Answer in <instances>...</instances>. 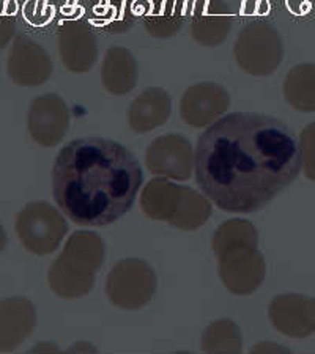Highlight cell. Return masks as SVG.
Returning <instances> with one entry per match:
<instances>
[{"label": "cell", "instance_id": "44dd1931", "mask_svg": "<svg viewBox=\"0 0 315 354\" xmlns=\"http://www.w3.org/2000/svg\"><path fill=\"white\" fill-rule=\"evenodd\" d=\"M284 98L298 112H315V64L291 68L284 82Z\"/></svg>", "mask_w": 315, "mask_h": 354}, {"label": "cell", "instance_id": "ffe728a7", "mask_svg": "<svg viewBox=\"0 0 315 354\" xmlns=\"http://www.w3.org/2000/svg\"><path fill=\"white\" fill-rule=\"evenodd\" d=\"M87 13L91 22L109 33H126L134 27L133 0H91Z\"/></svg>", "mask_w": 315, "mask_h": 354}, {"label": "cell", "instance_id": "603a6c76", "mask_svg": "<svg viewBox=\"0 0 315 354\" xmlns=\"http://www.w3.org/2000/svg\"><path fill=\"white\" fill-rule=\"evenodd\" d=\"M298 147H300L303 174H305L307 180L315 181V122L307 124L301 131L300 139H298Z\"/></svg>", "mask_w": 315, "mask_h": 354}, {"label": "cell", "instance_id": "484cf974", "mask_svg": "<svg viewBox=\"0 0 315 354\" xmlns=\"http://www.w3.org/2000/svg\"><path fill=\"white\" fill-rule=\"evenodd\" d=\"M68 353H79V351H85V353H98L95 346H91L90 344H85V342H78L74 344L71 348H68Z\"/></svg>", "mask_w": 315, "mask_h": 354}, {"label": "cell", "instance_id": "4fadbf2b", "mask_svg": "<svg viewBox=\"0 0 315 354\" xmlns=\"http://www.w3.org/2000/svg\"><path fill=\"white\" fill-rule=\"evenodd\" d=\"M8 76L19 87H38L53 74V62L48 53L27 35H18L11 46Z\"/></svg>", "mask_w": 315, "mask_h": 354}, {"label": "cell", "instance_id": "8fae6325", "mask_svg": "<svg viewBox=\"0 0 315 354\" xmlns=\"http://www.w3.org/2000/svg\"><path fill=\"white\" fill-rule=\"evenodd\" d=\"M59 50L68 71H90L98 59V44L89 22L82 18L63 21L59 28Z\"/></svg>", "mask_w": 315, "mask_h": 354}, {"label": "cell", "instance_id": "7402d4cb", "mask_svg": "<svg viewBox=\"0 0 315 354\" xmlns=\"http://www.w3.org/2000/svg\"><path fill=\"white\" fill-rule=\"evenodd\" d=\"M202 350L205 353H242V333L231 319H216L204 330Z\"/></svg>", "mask_w": 315, "mask_h": 354}, {"label": "cell", "instance_id": "e0dca14e", "mask_svg": "<svg viewBox=\"0 0 315 354\" xmlns=\"http://www.w3.org/2000/svg\"><path fill=\"white\" fill-rule=\"evenodd\" d=\"M172 113V98L164 88L150 87L131 102L126 112L129 128L137 134H145L168 122Z\"/></svg>", "mask_w": 315, "mask_h": 354}, {"label": "cell", "instance_id": "8992f818", "mask_svg": "<svg viewBox=\"0 0 315 354\" xmlns=\"http://www.w3.org/2000/svg\"><path fill=\"white\" fill-rule=\"evenodd\" d=\"M233 55L242 71L249 76H270L284 59L282 38L270 22L254 21L238 33Z\"/></svg>", "mask_w": 315, "mask_h": 354}, {"label": "cell", "instance_id": "7a4b0ae2", "mask_svg": "<svg viewBox=\"0 0 315 354\" xmlns=\"http://www.w3.org/2000/svg\"><path fill=\"white\" fill-rule=\"evenodd\" d=\"M144 172L125 145L102 137L66 144L53 167V196L63 214L82 227H106L133 208Z\"/></svg>", "mask_w": 315, "mask_h": 354}, {"label": "cell", "instance_id": "f1b7e54d", "mask_svg": "<svg viewBox=\"0 0 315 354\" xmlns=\"http://www.w3.org/2000/svg\"><path fill=\"white\" fill-rule=\"evenodd\" d=\"M311 313H312V333L315 334V298L311 299Z\"/></svg>", "mask_w": 315, "mask_h": 354}, {"label": "cell", "instance_id": "7c38bea8", "mask_svg": "<svg viewBox=\"0 0 315 354\" xmlns=\"http://www.w3.org/2000/svg\"><path fill=\"white\" fill-rule=\"evenodd\" d=\"M231 106L228 93L221 85L200 82L189 87L180 101V117L191 128H208Z\"/></svg>", "mask_w": 315, "mask_h": 354}, {"label": "cell", "instance_id": "6da1fadb", "mask_svg": "<svg viewBox=\"0 0 315 354\" xmlns=\"http://www.w3.org/2000/svg\"><path fill=\"white\" fill-rule=\"evenodd\" d=\"M300 170L295 133L265 113H227L204 131L194 151L199 187L217 208L233 214L259 211Z\"/></svg>", "mask_w": 315, "mask_h": 354}, {"label": "cell", "instance_id": "52a82bcc", "mask_svg": "<svg viewBox=\"0 0 315 354\" xmlns=\"http://www.w3.org/2000/svg\"><path fill=\"white\" fill-rule=\"evenodd\" d=\"M16 233L27 252L54 254L68 233V224L55 207L48 202L27 203L16 218Z\"/></svg>", "mask_w": 315, "mask_h": 354}, {"label": "cell", "instance_id": "277c9868", "mask_svg": "<svg viewBox=\"0 0 315 354\" xmlns=\"http://www.w3.org/2000/svg\"><path fill=\"white\" fill-rule=\"evenodd\" d=\"M105 250L100 235L87 230L74 232L48 271L53 293L63 299H78L89 295L105 263Z\"/></svg>", "mask_w": 315, "mask_h": 354}, {"label": "cell", "instance_id": "ac0fdd59", "mask_svg": "<svg viewBox=\"0 0 315 354\" xmlns=\"http://www.w3.org/2000/svg\"><path fill=\"white\" fill-rule=\"evenodd\" d=\"M186 0H147L141 11L144 28L153 38L175 37L185 22Z\"/></svg>", "mask_w": 315, "mask_h": 354}, {"label": "cell", "instance_id": "30bf717a", "mask_svg": "<svg viewBox=\"0 0 315 354\" xmlns=\"http://www.w3.org/2000/svg\"><path fill=\"white\" fill-rule=\"evenodd\" d=\"M70 128V111L59 95H42L32 101L27 113L28 134L38 145L55 147Z\"/></svg>", "mask_w": 315, "mask_h": 354}, {"label": "cell", "instance_id": "9a60e30c", "mask_svg": "<svg viewBox=\"0 0 315 354\" xmlns=\"http://www.w3.org/2000/svg\"><path fill=\"white\" fill-rule=\"evenodd\" d=\"M37 324L35 307L27 298H15L0 301V353L15 351Z\"/></svg>", "mask_w": 315, "mask_h": 354}, {"label": "cell", "instance_id": "5b68a950", "mask_svg": "<svg viewBox=\"0 0 315 354\" xmlns=\"http://www.w3.org/2000/svg\"><path fill=\"white\" fill-rule=\"evenodd\" d=\"M142 211L150 219L164 221L181 230H197L211 216V205L202 194L158 176L145 186L141 197Z\"/></svg>", "mask_w": 315, "mask_h": 354}, {"label": "cell", "instance_id": "d4e9b609", "mask_svg": "<svg viewBox=\"0 0 315 354\" xmlns=\"http://www.w3.org/2000/svg\"><path fill=\"white\" fill-rule=\"evenodd\" d=\"M251 353H290V350L276 344H270V342H263V344H257L255 346H252Z\"/></svg>", "mask_w": 315, "mask_h": 354}, {"label": "cell", "instance_id": "9c48e42d", "mask_svg": "<svg viewBox=\"0 0 315 354\" xmlns=\"http://www.w3.org/2000/svg\"><path fill=\"white\" fill-rule=\"evenodd\" d=\"M145 165L153 175L186 181L194 172V151L186 137L165 134L156 137L147 148Z\"/></svg>", "mask_w": 315, "mask_h": 354}, {"label": "cell", "instance_id": "ba28073f", "mask_svg": "<svg viewBox=\"0 0 315 354\" xmlns=\"http://www.w3.org/2000/svg\"><path fill=\"white\" fill-rule=\"evenodd\" d=\"M156 274L139 259H126L114 265L106 279V296L123 310H139L153 299Z\"/></svg>", "mask_w": 315, "mask_h": 354}, {"label": "cell", "instance_id": "5bb4252c", "mask_svg": "<svg viewBox=\"0 0 315 354\" xmlns=\"http://www.w3.org/2000/svg\"><path fill=\"white\" fill-rule=\"evenodd\" d=\"M232 11L224 0H197L191 16V35L199 44L215 48L231 33Z\"/></svg>", "mask_w": 315, "mask_h": 354}, {"label": "cell", "instance_id": "2e32d148", "mask_svg": "<svg viewBox=\"0 0 315 354\" xmlns=\"http://www.w3.org/2000/svg\"><path fill=\"white\" fill-rule=\"evenodd\" d=\"M268 317L280 334L306 339L312 334L311 299L303 295H279L268 307Z\"/></svg>", "mask_w": 315, "mask_h": 354}, {"label": "cell", "instance_id": "cb8c5ba5", "mask_svg": "<svg viewBox=\"0 0 315 354\" xmlns=\"http://www.w3.org/2000/svg\"><path fill=\"white\" fill-rule=\"evenodd\" d=\"M11 0H0V50L7 48L16 30L15 8H8Z\"/></svg>", "mask_w": 315, "mask_h": 354}, {"label": "cell", "instance_id": "3957f363", "mask_svg": "<svg viewBox=\"0 0 315 354\" xmlns=\"http://www.w3.org/2000/svg\"><path fill=\"white\" fill-rule=\"evenodd\" d=\"M257 244L255 227L246 219H231L215 232L211 249L219 265L221 281L231 293H254L265 279V260Z\"/></svg>", "mask_w": 315, "mask_h": 354}, {"label": "cell", "instance_id": "d6986e66", "mask_svg": "<svg viewBox=\"0 0 315 354\" xmlns=\"http://www.w3.org/2000/svg\"><path fill=\"white\" fill-rule=\"evenodd\" d=\"M101 84L109 93L126 95L137 84V64L128 49L114 46L101 65Z\"/></svg>", "mask_w": 315, "mask_h": 354}, {"label": "cell", "instance_id": "4316f807", "mask_svg": "<svg viewBox=\"0 0 315 354\" xmlns=\"http://www.w3.org/2000/svg\"><path fill=\"white\" fill-rule=\"evenodd\" d=\"M33 351H35V353H38V351H51V353H54V351H59V348L54 346V345H51V344H39L38 346L33 348Z\"/></svg>", "mask_w": 315, "mask_h": 354}, {"label": "cell", "instance_id": "83f0119b", "mask_svg": "<svg viewBox=\"0 0 315 354\" xmlns=\"http://www.w3.org/2000/svg\"><path fill=\"white\" fill-rule=\"evenodd\" d=\"M8 244V239H7V233H5L2 224H0V254L3 252L5 248H7Z\"/></svg>", "mask_w": 315, "mask_h": 354}]
</instances>
